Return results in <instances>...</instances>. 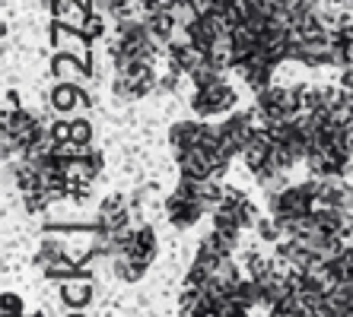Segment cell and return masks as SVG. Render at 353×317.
I'll return each instance as SVG.
<instances>
[{
  "mask_svg": "<svg viewBox=\"0 0 353 317\" xmlns=\"http://www.w3.org/2000/svg\"><path fill=\"white\" fill-rule=\"evenodd\" d=\"M67 317H83V314H67Z\"/></svg>",
  "mask_w": 353,
  "mask_h": 317,
  "instance_id": "cell-14",
  "label": "cell"
},
{
  "mask_svg": "<svg viewBox=\"0 0 353 317\" xmlns=\"http://www.w3.org/2000/svg\"><path fill=\"white\" fill-rule=\"evenodd\" d=\"M61 301L70 308H86L92 301V285L86 279H67L61 283Z\"/></svg>",
  "mask_w": 353,
  "mask_h": 317,
  "instance_id": "cell-3",
  "label": "cell"
},
{
  "mask_svg": "<svg viewBox=\"0 0 353 317\" xmlns=\"http://www.w3.org/2000/svg\"><path fill=\"white\" fill-rule=\"evenodd\" d=\"M29 317H45V314H29Z\"/></svg>",
  "mask_w": 353,
  "mask_h": 317,
  "instance_id": "cell-13",
  "label": "cell"
},
{
  "mask_svg": "<svg viewBox=\"0 0 353 317\" xmlns=\"http://www.w3.org/2000/svg\"><path fill=\"white\" fill-rule=\"evenodd\" d=\"M51 70H54V76H58V80L70 83V76H74L77 70H80V64H77V61H74L70 54H58L54 61H51Z\"/></svg>",
  "mask_w": 353,
  "mask_h": 317,
  "instance_id": "cell-7",
  "label": "cell"
},
{
  "mask_svg": "<svg viewBox=\"0 0 353 317\" xmlns=\"http://www.w3.org/2000/svg\"><path fill=\"white\" fill-rule=\"evenodd\" d=\"M341 89H344V92H353V67H347L344 74H341Z\"/></svg>",
  "mask_w": 353,
  "mask_h": 317,
  "instance_id": "cell-12",
  "label": "cell"
},
{
  "mask_svg": "<svg viewBox=\"0 0 353 317\" xmlns=\"http://www.w3.org/2000/svg\"><path fill=\"white\" fill-rule=\"evenodd\" d=\"M83 102H86V96L77 89L74 83H58V86L51 89V105L58 108V111H74Z\"/></svg>",
  "mask_w": 353,
  "mask_h": 317,
  "instance_id": "cell-5",
  "label": "cell"
},
{
  "mask_svg": "<svg viewBox=\"0 0 353 317\" xmlns=\"http://www.w3.org/2000/svg\"><path fill=\"white\" fill-rule=\"evenodd\" d=\"M147 29H150V35H153L157 41H172V35H175V29H179V23H175V17L163 7V10H153V13H150Z\"/></svg>",
  "mask_w": 353,
  "mask_h": 317,
  "instance_id": "cell-4",
  "label": "cell"
},
{
  "mask_svg": "<svg viewBox=\"0 0 353 317\" xmlns=\"http://www.w3.org/2000/svg\"><path fill=\"white\" fill-rule=\"evenodd\" d=\"M51 13H54V19L64 25H70V29H83L86 25V10H83L80 0H51Z\"/></svg>",
  "mask_w": 353,
  "mask_h": 317,
  "instance_id": "cell-2",
  "label": "cell"
},
{
  "mask_svg": "<svg viewBox=\"0 0 353 317\" xmlns=\"http://www.w3.org/2000/svg\"><path fill=\"white\" fill-rule=\"evenodd\" d=\"M201 131H204V124H191V121H181L172 127V133H169V143H172L175 149H191L197 146V140H201Z\"/></svg>",
  "mask_w": 353,
  "mask_h": 317,
  "instance_id": "cell-6",
  "label": "cell"
},
{
  "mask_svg": "<svg viewBox=\"0 0 353 317\" xmlns=\"http://www.w3.org/2000/svg\"><path fill=\"white\" fill-rule=\"evenodd\" d=\"M51 140H54V143H70V124L67 121L54 124V127H51Z\"/></svg>",
  "mask_w": 353,
  "mask_h": 317,
  "instance_id": "cell-10",
  "label": "cell"
},
{
  "mask_svg": "<svg viewBox=\"0 0 353 317\" xmlns=\"http://www.w3.org/2000/svg\"><path fill=\"white\" fill-rule=\"evenodd\" d=\"M232 105H236V92L223 80L207 86V89H194V96H191V108L197 114H220V111H230Z\"/></svg>",
  "mask_w": 353,
  "mask_h": 317,
  "instance_id": "cell-1",
  "label": "cell"
},
{
  "mask_svg": "<svg viewBox=\"0 0 353 317\" xmlns=\"http://www.w3.org/2000/svg\"><path fill=\"white\" fill-rule=\"evenodd\" d=\"M83 32H86V35H99V32H102V19L90 17V19H86V25H83Z\"/></svg>",
  "mask_w": 353,
  "mask_h": 317,
  "instance_id": "cell-11",
  "label": "cell"
},
{
  "mask_svg": "<svg viewBox=\"0 0 353 317\" xmlns=\"http://www.w3.org/2000/svg\"><path fill=\"white\" fill-rule=\"evenodd\" d=\"M92 137V127L90 121H70V143H77V146H86Z\"/></svg>",
  "mask_w": 353,
  "mask_h": 317,
  "instance_id": "cell-8",
  "label": "cell"
},
{
  "mask_svg": "<svg viewBox=\"0 0 353 317\" xmlns=\"http://www.w3.org/2000/svg\"><path fill=\"white\" fill-rule=\"evenodd\" d=\"M3 317H23V298L19 295H3Z\"/></svg>",
  "mask_w": 353,
  "mask_h": 317,
  "instance_id": "cell-9",
  "label": "cell"
}]
</instances>
